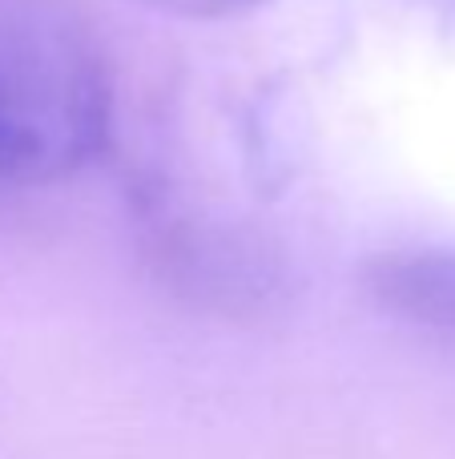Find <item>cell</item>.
Segmentation results:
<instances>
[{
  "instance_id": "obj_4",
  "label": "cell",
  "mask_w": 455,
  "mask_h": 459,
  "mask_svg": "<svg viewBox=\"0 0 455 459\" xmlns=\"http://www.w3.org/2000/svg\"><path fill=\"white\" fill-rule=\"evenodd\" d=\"M137 4L153 8V13L185 16V21H226V16L254 13V8L270 4V0H137Z\"/></svg>"
},
{
  "instance_id": "obj_1",
  "label": "cell",
  "mask_w": 455,
  "mask_h": 459,
  "mask_svg": "<svg viewBox=\"0 0 455 459\" xmlns=\"http://www.w3.org/2000/svg\"><path fill=\"white\" fill-rule=\"evenodd\" d=\"M113 142V81L56 0H0V186L77 178Z\"/></svg>"
},
{
  "instance_id": "obj_2",
  "label": "cell",
  "mask_w": 455,
  "mask_h": 459,
  "mask_svg": "<svg viewBox=\"0 0 455 459\" xmlns=\"http://www.w3.org/2000/svg\"><path fill=\"white\" fill-rule=\"evenodd\" d=\"M137 222L153 270L177 294L218 310H258L282 290V266L258 238L206 218L161 186L137 194Z\"/></svg>"
},
{
  "instance_id": "obj_3",
  "label": "cell",
  "mask_w": 455,
  "mask_h": 459,
  "mask_svg": "<svg viewBox=\"0 0 455 459\" xmlns=\"http://www.w3.org/2000/svg\"><path fill=\"white\" fill-rule=\"evenodd\" d=\"M367 290L387 315L455 334V250H391L367 266Z\"/></svg>"
}]
</instances>
